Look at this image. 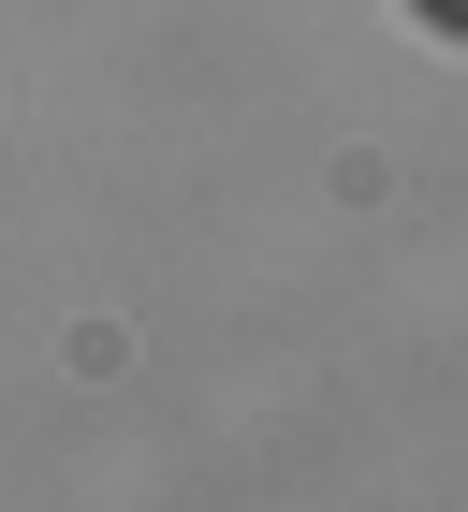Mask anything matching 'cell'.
<instances>
[{"instance_id":"1","label":"cell","mask_w":468,"mask_h":512,"mask_svg":"<svg viewBox=\"0 0 468 512\" xmlns=\"http://www.w3.org/2000/svg\"><path fill=\"white\" fill-rule=\"evenodd\" d=\"M425 15H454V0H425Z\"/></svg>"}]
</instances>
